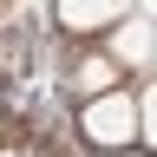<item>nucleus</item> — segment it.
Listing matches in <instances>:
<instances>
[{
	"mask_svg": "<svg viewBox=\"0 0 157 157\" xmlns=\"http://www.w3.org/2000/svg\"><path fill=\"white\" fill-rule=\"evenodd\" d=\"M78 124L98 151H124L131 137H144V105H137V92H111V98H92Z\"/></svg>",
	"mask_w": 157,
	"mask_h": 157,
	"instance_id": "1",
	"label": "nucleus"
},
{
	"mask_svg": "<svg viewBox=\"0 0 157 157\" xmlns=\"http://www.w3.org/2000/svg\"><path fill=\"white\" fill-rule=\"evenodd\" d=\"M105 52L118 59V66H157V26L131 13L118 33H105Z\"/></svg>",
	"mask_w": 157,
	"mask_h": 157,
	"instance_id": "2",
	"label": "nucleus"
},
{
	"mask_svg": "<svg viewBox=\"0 0 157 157\" xmlns=\"http://www.w3.org/2000/svg\"><path fill=\"white\" fill-rule=\"evenodd\" d=\"M52 20H59V26H66V33H98V26H124V7H105V0H59V7H52Z\"/></svg>",
	"mask_w": 157,
	"mask_h": 157,
	"instance_id": "3",
	"label": "nucleus"
},
{
	"mask_svg": "<svg viewBox=\"0 0 157 157\" xmlns=\"http://www.w3.org/2000/svg\"><path fill=\"white\" fill-rule=\"evenodd\" d=\"M72 85L85 92V105H92V98H111V92H118V59H111V52H85V59L72 66Z\"/></svg>",
	"mask_w": 157,
	"mask_h": 157,
	"instance_id": "4",
	"label": "nucleus"
},
{
	"mask_svg": "<svg viewBox=\"0 0 157 157\" xmlns=\"http://www.w3.org/2000/svg\"><path fill=\"white\" fill-rule=\"evenodd\" d=\"M137 105H144V144L157 151V85H144V92H137Z\"/></svg>",
	"mask_w": 157,
	"mask_h": 157,
	"instance_id": "5",
	"label": "nucleus"
}]
</instances>
